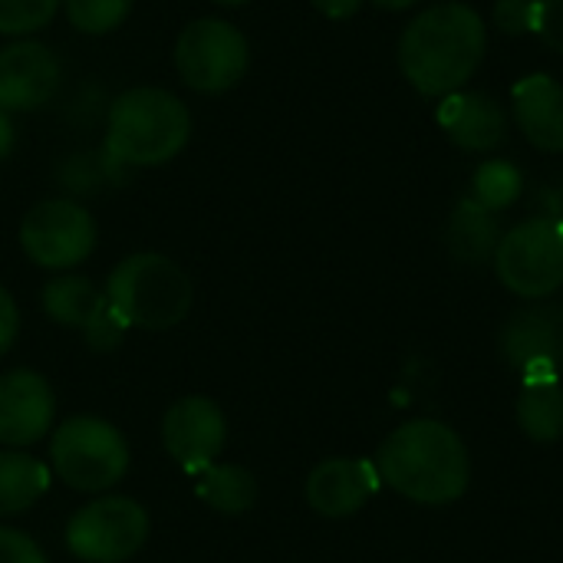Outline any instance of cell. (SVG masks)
I'll use <instances>...</instances> for the list:
<instances>
[{"mask_svg":"<svg viewBox=\"0 0 563 563\" xmlns=\"http://www.w3.org/2000/svg\"><path fill=\"white\" fill-rule=\"evenodd\" d=\"M195 482V495L218 515L238 518L247 515L257 501V478L241 468V465H205L198 472H191Z\"/></svg>","mask_w":563,"mask_h":563,"instance_id":"cell-19","label":"cell"},{"mask_svg":"<svg viewBox=\"0 0 563 563\" xmlns=\"http://www.w3.org/2000/svg\"><path fill=\"white\" fill-rule=\"evenodd\" d=\"M20 333V310H16V300L10 297L7 287H0V356L13 346Z\"/></svg>","mask_w":563,"mask_h":563,"instance_id":"cell-29","label":"cell"},{"mask_svg":"<svg viewBox=\"0 0 563 563\" xmlns=\"http://www.w3.org/2000/svg\"><path fill=\"white\" fill-rule=\"evenodd\" d=\"M53 475L82 495H106L129 472L125 435L96 416H76L53 432L49 442Z\"/></svg>","mask_w":563,"mask_h":563,"instance_id":"cell-5","label":"cell"},{"mask_svg":"<svg viewBox=\"0 0 563 563\" xmlns=\"http://www.w3.org/2000/svg\"><path fill=\"white\" fill-rule=\"evenodd\" d=\"M442 132L468 152H492L508 139V112L485 92H452L435 112Z\"/></svg>","mask_w":563,"mask_h":563,"instance_id":"cell-15","label":"cell"},{"mask_svg":"<svg viewBox=\"0 0 563 563\" xmlns=\"http://www.w3.org/2000/svg\"><path fill=\"white\" fill-rule=\"evenodd\" d=\"M511 112L525 139L541 152H563V86L548 73H531L511 89Z\"/></svg>","mask_w":563,"mask_h":563,"instance_id":"cell-16","label":"cell"},{"mask_svg":"<svg viewBox=\"0 0 563 563\" xmlns=\"http://www.w3.org/2000/svg\"><path fill=\"white\" fill-rule=\"evenodd\" d=\"M379 482L416 505H452L468 492L472 459L462 435L439 419H412L386 435L376 455Z\"/></svg>","mask_w":563,"mask_h":563,"instance_id":"cell-2","label":"cell"},{"mask_svg":"<svg viewBox=\"0 0 563 563\" xmlns=\"http://www.w3.org/2000/svg\"><path fill=\"white\" fill-rule=\"evenodd\" d=\"M148 541V515L139 501L102 495L66 525V548L82 563H125Z\"/></svg>","mask_w":563,"mask_h":563,"instance_id":"cell-7","label":"cell"},{"mask_svg":"<svg viewBox=\"0 0 563 563\" xmlns=\"http://www.w3.org/2000/svg\"><path fill=\"white\" fill-rule=\"evenodd\" d=\"M534 33H538L554 53H563V0H538Z\"/></svg>","mask_w":563,"mask_h":563,"instance_id":"cell-28","label":"cell"},{"mask_svg":"<svg viewBox=\"0 0 563 563\" xmlns=\"http://www.w3.org/2000/svg\"><path fill=\"white\" fill-rule=\"evenodd\" d=\"M49 488V468L23 452H0V518L33 508Z\"/></svg>","mask_w":563,"mask_h":563,"instance_id":"cell-21","label":"cell"},{"mask_svg":"<svg viewBox=\"0 0 563 563\" xmlns=\"http://www.w3.org/2000/svg\"><path fill=\"white\" fill-rule=\"evenodd\" d=\"M125 330H129V327L122 323V317L106 303V307L82 327V340H86V346L96 350V353H112V350L122 346Z\"/></svg>","mask_w":563,"mask_h":563,"instance_id":"cell-25","label":"cell"},{"mask_svg":"<svg viewBox=\"0 0 563 563\" xmlns=\"http://www.w3.org/2000/svg\"><path fill=\"white\" fill-rule=\"evenodd\" d=\"M376 462L366 459H327L307 478V505L320 518H353L379 492Z\"/></svg>","mask_w":563,"mask_h":563,"instance_id":"cell-14","label":"cell"},{"mask_svg":"<svg viewBox=\"0 0 563 563\" xmlns=\"http://www.w3.org/2000/svg\"><path fill=\"white\" fill-rule=\"evenodd\" d=\"M525 191V178H521V168L511 165V162H501V158H492L485 162L475 178H472V198L478 205H485L488 211H505L511 208Z\"/></svg>","mask_w":563,"mask_h":563,"instance_id":"cell-22","label":"cell"},{"mask_svg":"<svg viewBox=\"0 0 563 563\" xmlns=\"http://www.w3.org/2000/svg\"><path fill=\"white\" fill-rule=\"evenodd\" d=\"M498 280L521 300H548L563 287L561 218H528L501 234L495 251Z\"/></svg>","mask_w":563,"mask_h":563,"instance_id":"cell-6","label":"cell"},{"mask_svg":"<svg viewBox=\"0 0 563 563\" xmlns=\"http://www.w3.org/2000/svg\"><path fill=\"white\" fill-rule=\"evenodd\" d=\"M56 416L53 386L33 369L0 376V445L26 449L46 439Z\"/></svg>","mask_w":563,"mask_h":563,"instance_id":"cell-12","label":"cell"},{"mask_svg":"<svg viewBox=\"0 0 563 563\" xmlns=\"http://www.w3.org/2000/svg\"><path fill=\"white\" fill-rule=\"evenodd\" d=\"M214 3H221V7H241V3H247V0H214Z\"/></svg>","mask_w":563,"mask_h":563,"instance_id":"cell-33","label":"cell"},{"mask_svg":"<svg viewBox=\"0 0 563 563\" xmlns=\"http://www.w3.org/2000/svg\"><path fill=\"white\" fill-rule=\"evenodd\" d=\"M59 86V59L36 40H16L0 49V109L30 112L53 99Z\"/></svg>","mask_w":563,"mask_h":563,"instance_id":"cell-13","label":"cell"},{"mask_svg":"<svg viewBox=\"0 0 563 563\" xmlns=\"http://www.w3.org/2000/svg\"><path fill=\"white\" fill-rule=\"evenodd\" d=\"M323 16H330V20H346V16H353L360 7H363V0H310Z\"/></svg>","mask_w":563,"mask_h":563,"instance_id":"cell-30","label":"cell"},{"mask_svg":"<svg viewBox=\"0 0 563 563\" xmlns=\"http://www.w3.org/2000/svg\"><path fill=\"white\" fill-rule=\"evenodd\" d=\"M501 360L521 379H548L563 373V303L534 300L508 317L498 336Z\"/></svg>","mask_w":563,"mask_h":563,"instance_id":"cell-10","label":"cell"},{"mask_svg":"<svg viewBox=\"0 0 563 563\" xmlns=\"http://www.w3.org/2000/svg\"><path fill=\"white\" fill-rule=\"evenodd\" d=\"M195 290L172 257L142 251L115 264L106 284V303L122 317L125 327L172 330L191 310Z\"/></svg>","mask_w":563,"mask_h":563,"instance_id":"cell-4","label":"cell"},{"mask_svg":"<svg viewBox=\"0 0 563 563\" xmlns=\"http://www.w3.org/2000/svg\"><path fill=\"white\" fill-rule=\"evenodd\" d=\"M251 49L244 33L228 20H195L178 33L175 43V66L185 86L195 92H224L241 82L247 73Z\"/></svg>","mask_w":563,"mask_h":563,"instance_id":"cell-8","label":"cell"},{"mask_svg":"<svg viewBox=\"0 0 563 563\" xmlns=\"http://www.w3.org/2000/svg\"><path fill=\"white\" fill-rule=\"evenodd\" d=\"M63 7L76 30L99 36V33H112L115 26L125 23L132 0H63Z\"/></svg>","mask_w":563,"mask_h":563,"instance_id":"cell-23","label":"cell"},{"mask_svg":"<svg viewBox=\"0 0 563 563\" xmlns=\"http://www.w3.org/2000/svg\"><path fill=\"white\" fill-rule=\"evenodd\" d=\"M518 429L538 442V445H551L563 439V383L558 376L548 379H525L521 393H518Z\"/></svg>","mask_w":563,"mask_h":563,"instance_id":"cell-18","label":"cell"},{"mask_svg":"<svg viewBox=\"0 0 563 563\" xmlns=\"http://www.w3.org/2000/svg\"><path fill=\"white\" fill-rule=\"evenodd\" d=\"M492 16L505 33H534L538 0H495Z\"/></svg>","mask_w":563,"mask_h":563,"instance_id":"cell-26","label":"cell"},{"mask_svg":"<svg viewBox=\"0 0 563 563\" xmlns=\"http://www.w3.org/2000/svg\"><path fill=\"white\" fill-rule=\"evenodd\" d=\"M488 49V26L468 3L445 0L422 10L399 40L402 76L422 96L459 92L482 66Z\"/></svg>","mask_w":563,"mask_h":563,"instance_id":"cell-1","label":"cell"},{"mask_svg":"<svg viewBox=\"0 0 563 563\" xmlns=\"http://www.w3.org/2000/svg\"><path fill=\"white\" fill-rule=\"evenodd\" d=\"M561 224H563V214H561Z\"/></svg>","mask_w":563,"mask_h":563,"instance_id":"cell-34","label":"cell"},{"mask_svg":"<svg viewBox=\"0 0 563 563\" xmlns=\"http://www.w3.org/2000/svg\"><path fill=\"white\" fill-rule=\"evenodd\" d=\"M106 307V294L79 274H59L43 287V310L53 323L82 330Z\"/></svg>","mask_w":563,"mask_h":563,"instance_id":"cell-20","label":"cell"},{"mask_svg":"<svg viewBox=\"0 0 563 563\" xmlns=\"http://www.w3.org/2000/svg\"><path fill=\"white\" fill-rule=\"evenodd\" d=\"M63 0H0V33L7 36H26L43 30Z\"/></svg>","mask_w":563,"mask_h":563,"instance_id":"cell-24","label":"cell"},{"mask_svg":"<svg viewBox=\"0 0 563 563\" xmlns=\"http://www.w3.org/2000/svg\"><path fill=\"white\" fill-rule=\"evenodd\" d=\"M0 563H49V561H46L43 548H40L33 538L20 534V531H13V528H0Z\"/></svg>","mask_w":563,"mask_h":563,"instance_id":"cell-27","label":"cell"},{"mask_svg":"<svg viewBox=\"0 0 563 563\" xmlns=\"http://www.w3.org/2000/svg\"><path fill=\"white\" fill-rule=\"evenodd\" d=\"M445 244H449V254H452L459 264L478 267V264L495 261V251H498V244H501L498 214L488 211L485 205H478L472 195L462 198V201L455 205L452 218H449Z\"/></svg>","mask_w":563,"mask_h":563,"instance_id":"cell-17","label":"cell"},{"mask_svg":"<svg viewBox=\"0 0 563 563\" xmlns=\"http://www.w3.org/2000/svg\"><path fill=\"white\" fill-rule=\"evenodd\" d=\"M191 135L188 106L155 86L122 92L106 115V155L119 165H162L172 162Z\"/></svg>","mask_w":563,"mask_h":563,"instance_id":"cell-3","label":"cell"},{"mask_svg":"<svg viewBox=\"0 0 563 563\" xmlns=\"http://www.w3.org/2000/svg\"><path fill=\"white\" fill-rule=\"evenodd\" d=\"M13 145H16L13 119H10V112H7V109H0V162L13 152Z\"/></svg>","mask_w":563,"mask_h":563,"instance_id":"cell-31","label":"cell"},{"mask_svg":"<svg viewBox=\"0 0 563 563\" xmlns=\"http://www.w3.org/2000/svg\"><path fill=\"white\" fill-rule=\"evenodd\" d=\"M376 7H383V10H409L412 3H419V0H373Z\"/></svg>","mask_w":563,"mask_h":563,"instance_id":"cell-32","label":"cell"},{"mask_svg":"<svg viewBox=\"0 0 563 563\" xmlns=\"http://www.w3.org/2000/svg\"><path fill=\"white\" fill-rule=\"evenodd\" d=\"M228 442V419L218 402L205 396L178 399L162 419V445L165 452L191 475L211 465Z\"/></svg>","mask_w":563,"mask_h":563,"instance_id":"cell-11","label":"cell"},{"mask_svg":"<svg viewBox=\"0 0 563 563\" xmlns=\"http://www.w3.org/2000/svg\"><path fill=\"white\" fill-rule=\"evenodd\" d=\"M20 247L33 264L46 271H69L92 254L96 221L82 205L69 198L40 201L20 224Z\"/></svg>","mask_w":563,"mask_h":563,"instance_id":"cell-9","label":"cell"}]
</instances>
